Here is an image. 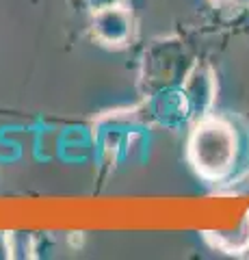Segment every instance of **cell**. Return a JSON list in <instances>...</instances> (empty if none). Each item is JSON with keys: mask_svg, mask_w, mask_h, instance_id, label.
<instances>
[{"mask_svg": "<svg viewBox=\"0 0 249 260\" xmlns=\"http://www.w3.org/2000/svg\"><path fill=\"white\" fill-rule=\"evenodd\" d=\"M134 18L124 5H109L91 11V35L109 48H124L132 39Z\"/></svg>", "mask_w": 249, "mask_h": 260, "instance_id": "obj_3", "label": "cell"}, {"mask_svg": "<svg viewBox=\"0 0 249 260\" xmlns=\"http://www.w3.org/2000/svg\"><path fill=\"white\" fill-rule=\"evenodd\" d=\"M204 239L210 243L215 249L223 251L230 256H240L249 251V213L245 219L238 223L236 230H228V232H204Z\"/></svg>", "mask_w": 249, "mask_h": 260, "instance_id": "obj_4", "label": "cell"}, {"mask_svg": "<svg viewBox=\"0 0 249 260\" xmlns=\"http://www.w3.org/2000/svg\"><path fill=\"white\" fill-rule=\"evenodd\" d=\"M91 7V11L93 9H100V7H109V5H122L124 0H87Z\"/></svg>", "mask_w": 249, "mask_h": 260, "instance_id": "obj_5", "label": "cell"}, {"mask_svg": "<svg viewBox=\"0 0 249 260\" xmlns=\"http://www.w3.org/2000/svg\"><path fill=\"white\" fill-rule=\"evenodd\" d=\"M245 152H249V124L243 117L210 113L197 119L189 133L187 158L206 182L238 184Z\"/></svg>", "mask_w": 249, "mask_h": 260, "instance_id": "obj_1", "label": "cell"}, {"mask_svg": "<svg viewBox=\"0 0 249 260\" xmlns=\"http://www.w3.org/2000/svg\"><path fill=\"white\" fill-rule=\"evenodd\" d=\"M212 3H219V5H228V3H232V0H212Z\"/></svg>", "mask_w": 249, "mask_h": 260, "instance_id": "obj_6", "label": "cell"}, {"mask_svg": "<svg viewBox=\"0 0 249 260\" xmlns=\"http://www.w3.org/2000/svg\"><path fill=\"white\" fill-rule=\"evenodd\" d=\"M217 74L208 63H195L184 76L180 95L193 121L210 115L217 102Z\"/></svg>", "mask_w": 249, "mask_h": 260, "instance_id": "obj_2", "label": "cell"}]
</instances>
